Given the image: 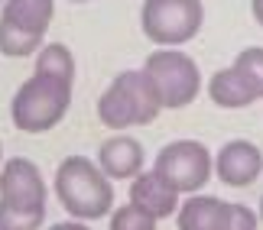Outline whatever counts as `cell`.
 Masks as SVG:
<instances>
[{"mask_svg":"<svg viewBox=\"0 0 263 230\" xmlns=\"http://www.w3.org/2000/svg\"><path fill=\"white\" fill-rule=\"evenodd\" d=\"M55 198L75 221H98L114 207V185L98 162L68 156L55 169Z\"/></svg>","mask_w":263,"mask_h":230,"instance_id":"1","label":"cell"},{"mask_svg":"<svg viewBox=\"0 0 263 230\" xmlns=\"http://www.w3.org/2000/svg\"><path fill=\"white\" fill-rule=\"evenodd\" d=\"M68 104H72V85L62 78L33 72L13 94L10 117H13V127L23 133H46L65 117Z\"/></svg>","mask_w":263,"mask_h":230,"instance_id":"2","label":"cell"},{"mask_svg":"<svg viewBox=\"0 0 263 230\" xmlns=\"http://www.w3.org/2000/svg\"><path fill=\"white\" fill-rule=\"evenodd\" d=\"M205 23V7L201 0H143L140 10V26L143 36L159 49L185 46L198 36Z\"/></svg>","mask_w":263,"mask_h":230,"instance_id":"3","label":"cell"},{"mask_svg":"<svg viewBox=\"0 0 263 230\" xmlns=\"http://www.w3.org/2000/svg\"><path fill=\"white\" fill-rule=\"evenodd\" d=\"M146 78L153 81L159 104L166 111H176V107H185L198 97L201 88V72L195 65V58L185 55L182 49H156L153 55H146L143 62Z\"/></svg>","mask_w":263,"mask_h":230,"instance_id":"4","label":"cell"},{"mask_svg":"<svg viewBox=\"0 0 263 230\" xmlns=\"http://www.w3.org/2000/svg\"><path fill=\"white\" fill-rule=\"evenodd\" d=\"M153 175L176 195H192L211 178V153L198 139H176L159 149Z\"/></svg>","mask_w":263,"mask_h":230,"instance_id":"5","label":"cell"},{"mask_svg":"<svg viewBox=\"0 0 263 230\" xmlns=\"http://www.w3.org/2000/svg\"><path fill=\"white\" fill-rule=\"evenodd\" d=\"M46 182H43V172H39L36 162H29L23 156H13L7 159L4 169H0V201L16 207V211H43L46 214Z\"/></svg>","mask_w":263,"mask_h":230,"instance_id":"6","label":"cell"},{"mask_svg":"<svg viewBox=\"0 0 263 230\" xmlns=\"http://www.w3.org/2000/svg\"><path fill=\"white\" fill-rule=\"evenodd\" d=\"M215 175L231 188H247L263 175V153L250 139H231L215 156Z\"/></svg>","mask_w":263,"mask_h":230,"instance_id":"7","label":"cell"},{"mask_svg":"<svg viewBox=\"0 0 263 230\" xmlns=\"http://www.w3.org/2000/svg\"><path fill=\"white\" fill-rule=\"evenodd\" d=\"M98 165L107 178H137L143 172V146L134 136H110L98 149Z\"/></svg>","mask_w":263,"mask_h":230,"instance_id":"8","label":"cell"},{"mask_svg":"<svg viewBox=\"0 0 263 230\" xmlns=\"http://www.w3.org/2000/svg\"><path fill=\"white\" fill-rule=\"evenodd\" d=\"M231 201H221L215 195H192L176 211L179 230H228Z\"/></svg>","mask_w":263,"mask_h":230,"instance_id":"9","label":"cell"},{"mask_svg":"<svg viewBox=\"0 0 263 230\" xmlns=\"http://www.w3.org/2000/svg\"><path fill=\"white\" fill-rule=\"evenodd\" d=\"M98 120L110 130H127V127H140V114L134 104V94L124 81V75H117L107 85V91L98 97Z\"/></svg>","mask_w":263,"mask_h":230,"instance_id":"10","label":"cell"},{"mask_svg":"<svg viewBox=\"0 0 263 230\" xmlns=\"http://www.w3.org/2000/svg\"><path fill=\"white\" fill-rule=\"evenodd\" d=\"M130 204L159 221V217H169L179 211V195L173 188H166L153 172H140L134 178V185H130Z\"/></svg>","mask_w":263,"mask_h":230,"instance_id":"11","label":"cell"},{"mask_svg":"<svg viewBox=\"0 0 263 230\" xmlns=\"http://www.w3.org/2000/svg\"><path fill=\"white\" fill-rule=\"evenodd\" d=\"M55 16V0H7L0 19L13 23L29 36H46L49 23Z\"/></svg>","mask_w":263,"mask_h":230,"instance_id":"12","label":"cell"},{"mask_svg":"<svg viewBox=\"0 0 263 230\" xmlns=\"http://www.w3.org/2000/svg\"><path fill=\"white\" fill-rule=\"evenodd\" d=\"M208 97L211 104L224 107V111H237V107H247L254 97H250V91L244 88V81L237 78L234 68H221V72L211 75L208 81Z\"/></svg>","mask_w":263,"mask_h":230,"instance_id":"13","label":"cell"},{"mask_svg":"<svg viewBox=\"0 0 263 230\" xmlns=\"http://www.w3.org/2000/svg\"><path fill=\"white\" fill-rule=\"evenodd\" d=\"M36 75H52L72 85L75 81V55L62 43H49L36 52Z\"/></svg>","mask_w":263,"mask_h":230,"instance_id":"14","label":"cell"},{"mask_svg":"<svg viewBox=\"0 0 263 230\" xmlns=\"http://www.w3.org/2000/svg\"><path fill=\"white\" fill-rule=\"evenodd\" d=\"M231 68H234L237 78L244 81V88L250 91V97H254V101H260V97H263V46H247V49H240Z\"/></svg>","mask_w":263,"mask_h":230,"instance_id":"15","label":"cell"},{"mask_svg":"<svg viewBox=\"0 0 263 230\" xmlns=\"http://www.w3.org/2000/svg\"><path fill=\"white\" fill-rule=\"evenodd\" d=\"M43 49V36H29L23 29H16L13 23L0 19V52L10 58H26Z\"/></svg>","mask_w":263,"mask_h":230,"instance_id":"16","label":"cell"},{"mask_svg":"<svg viewBox=\"0 0 263 230\" xmlns=\"http://www.w3.org/2000/svg\"><path fill=\"white\" fill-rule=\"evenodd\" d=\"M156 217L134 204H120L110 211V230H156Z\"/></svg>","mask_w":263,"mask_h":230,"instance_id":"17","label":"cell"},{"mask_svg":"<svg viewBox=\"0 0 263 230\" xmlns=\"http://www.w3.org/2000/svg\"><path fill=\"white\" fill-rule=\"evenodd\" d=\"M43 221H46L43 211L29 214V211H16V207L0 201V230H39Z\"/></svg>","mask_w":263,"mask_h":230,"instance_id":"18","label":"cell"},{"mask_svg":"<svg viewBox=\"0 0 263 230\" xmlns=\"http://www.w3.org/2000/svg\"><path fill=\"white\" fill-rule=\"evenodd\" d=\"M257 224H260V214H254L247 204H231L228 230H257Z\"/></svg>","mask_w":263,"mask_h":230,"instance_id":"19","label":"cell"},{"mask_svg":"<svg viewBox=\"0 0 263 230\" xmlns=\"http://www.w3.org/2000/svg\"><path fill=\"white\" fill-rule=\"evenodd\" d=\"M49 230H88L85 221H62V224H52Z\"/></svg>","mask_w":263,"mask_h":230,"instance_id":"20","label":"cell"},{"mask_svg":"<svg viewBox=\"0 0 263 230\" xmlns=\"http://www.w3.org/2000/svg\"><path fill=\"white\" fill-rule=\"evenodd\" d=\"M250 10H254L257 26H263V0H250Z\"/></svg>","mask_w":263,"mask_h":230,"instance_id":"21","label":"cell"},{"mask_svg":"<svg viewBox=\"0 0 263 230\" xmlns=\"http://www.w3.org/2000/svg\"><path fill=\"white\" fill-rule=\"evenodd\" d=\"M0 165H4V143H0Z\"/></svg>","mask_w":263,"mask_h":230,"instance_id":"22","label":"cell"},{"mask_svg":"<svg viewBox=\"0 0 263 230\" xmlns=\"http://www.w3.org/2000/svg\"><path fill=\"white\" fill-rule=\"evenodd\" d=\"M260 221H263V198H260Z\"/></svg>","mask_w":263,"mask_h":230,"instance_id":"23","label":"cell"},{"mask_svg":"<svg viewBox=\"0 0 263 230\" xmlns=\"http://www.w3.org/2000/svg\"><path fill=\"white\" fill-rule=\"evenodd\" d=\"M75 4H85V0H75Z\"/></svg>","mask_w":263,"mask_h":230,"instance_id":"24","label":"cell"}]
</instances>
